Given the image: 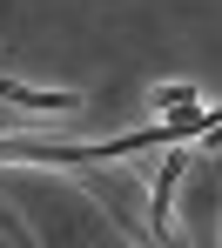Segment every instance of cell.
I'll return each instance as SVG.
<instances>
[{
	"label": "cell",
	"instance_id": "obj_2",
	"mask_svg": "<svg viewBox=\"0 0 222 248\" xmlns=\"http://www.w3.org/2000/svg\"><path fill=\"white\" fill-rule=\"evenodd\" d=\"M0 94H7V101H20V108H81L74 94H27V87H14V81H0Z\"/></svg>",
	"mask_w": 222,
	"mask_h": 248
},
{
	"label": "cell",
	"instance_id": "obj_1",
	"mask_svg": "<svg viewBox=\"0 0 222 248\" xmlns=\"http://www.w3.org/2000/svg\"><path fill=\"white\" fill-rule=\"evenodd\" d=\"M182 168H188V155H169L162 161V181H155V242H169V195H175Z\"/></svg>",
	"mask_w": 222,
	"mask_h": 248
}]
</instances>
